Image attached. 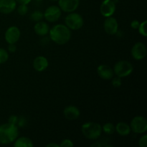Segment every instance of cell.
Masks as SVG:
<instances>
[{
	"label": "cell",
	"mask_w": 147,
	"mask_h": 147,
	"mask_svg": "<svg viewBox=\"0 0 147 147\" xmlns=\"http://www.w3.org/2000/svg\"><path fill=\"white\" fill-rule=\"evenodd\" d=\"M50 38L53 42L59 45H63L68 42L71 38V32L65 24H57L50 30Z\"/></svg>",
	"instance_id": "cell-1"
},
{
	"label": "cell",
	"mask_w": 147,
	"mask_h": 147,
	"mask_svg": "<svg viewBox=\"0 0 147 147\" xmlns=\"http://www.w3.org/2000/svg\"><path fill=\"white\" fill-rule=\"evenodd\" d=\"M19 136V130L17 125L10 123L0 125V144H9L16 140Z\"/></svg>",
	"instance_id": "cell-2"
},
{
	"label": "cell",
	"mask_w": 147,
	"mask_h": 147,
	"mask_svg": "<svg viewBox=\"0 0 147 147\" xmlns=\"http://www.w3.org/2000/svg\"><path fill=\"white\" fill-rule=\"evenodd\" d=\"M81 131L83 136L90 140H96L102 134V126L96 122H86L81 126Z\"/></svg>",
	"instance_id": "cell-3"
},
{
	"label": "cell",
	"mask_w": 147,
	"mask_h": 147,
	"mask_svg": "<svg viewBox=\"0 0 147 147\" xmlns=\"http://www.w3.org/2000/svg\"><path fill=\"white\" fill-rule=\"evenodd\" d=\"M134 70V66L127 60L118 61L113 67V73L116 76L125 78L130 76Z\"/></svg>",
	"instance_id": "cell-4"
},
{
	"label": "cell",
	"mask_w": 147,
	"mask_h": 147,
	"mask_svg": "<svg viewBox=\"0 0 147 147\" xmlns=\"http://www.w3.org/2000/svg\"><path fill=\"white\" fill-rule=\"evenodd\" d=\"M65 25L70 30H78L83 27L84 24V20L83 17L78 13L70 12L65 18Z\"/></svg>",
	"instance_id": "cell-5"
},
{
	"label": "cell",
	"mask_w": 147,
	"mask_h": 147,
	"mask_svg": "<svg viewBox=\"0 0 147 147\" xmlns=\"http://www.w3.org/2000/svg\"><path fill=\"white\" fill-rule=\"evenodd\" d=\"M131 130L135 134H142L147 131V121L146 118L142 116H135L130 123Z\"/></svg>",
	"instance_id": "cell-6"
},
{
	"label": "cell",
	"mask_w": 147,
	"mask_h": 147,
	"mask_svg": "<svg viewBox=\"0 0 147 147\" xmlns=\"http://www.w3.org/2000/svg\"><path fill=\"white\" fill-rule=\"evenodd\" d=\"M43 14L44 18L49 22H55L60 18L62 11L58 6L52 5L46 9Z\"/></svg>",
	"instance_id": "cell-7"
},
{
	"label": "cell",
	"mask_w": 147,
	"mask_h": 147,
	"mask_svg": "<svg viewBox=\"0 0 147 147\" xmlns=\"http://www.w3.org/2000/svg\"><path fill=\"white\" fill-rule=\"evenodd\" d=\"M21 32L16 26H11L9 27L4 34V39L8 44H15L20 38Z\"/></svg>",
	"instance_id": "cell-8"
},
{
	"label": "cell",
	"mask_w": 147,
	"mask_h": 147,
	"mask_svg": "<svg viewBox=\"0 0 147 147\" xmlns=\"http://www.w3.org/2000/svg\"><path fill=\"white\" fill-rule=\"evenodd\" d=\"M116 3L113 0H103L100 6V12L103 17H111L116 11Z\"/></svg>",
	"instance_id": "cell-9"
},
{
	"label": "cell",
	"mask_w": 147,
	"mask_h": 147,
	"mask_svg": "<svg viewBox=\"0 0 147 147\" xmlns=\"http://www.w3.org/2000/svg\"><path fill=\"white\" fill-rule=\"evenodd\" d=\"M131 55L133 58L136 60H142L146 55V47L145 44L142 42H138L134 45L131 48Z\"/></svg>",
	"instance_id": "cell-10"
},
{
	"label": "cell",
	"mask_w": 147,
	"mask_h": 147,
	"mask_svg": "<svg viewBox=\"0 0 147 147\" xmlns=\"http://www.w3.org/2000/svg\"><path fill=\"white\" fill-rule=\"evenodd\" d=\"M57 1L61 11L67 13L75 11L80 4V0H58Z\"/></svg>",
	"instance_id": "cell-11"
},
{
	"label": "cell",
	"mask_w": 147,
	"mask_h": 147,
	"mask_svg": "<svg viewBox=\"0 0 147 147\" xmlns=\"http://www.w3.org/2000/svg\"><path fill=\"white\" fill-rule=\"evenodd\" d=\"M103 28L107 34L113 35L117 34L119 31V23L116 18L111 17H106L103 23Z\"/></svg>",
	"instance_id": "cell-12"
},
{
	"label": "cell",
	"mask_w": 147,
	"mask_h": 147,
	"mask_svg": "<svg viewBox=\"0 0 147 147\" xmlns=\"http://www.w3.org/2000/svg\"><path fill=\"white\" fill-rule=\"evenodd\" d=\"M17 7L15 0H0V12L9 14L13 12Z\"/></svg>",
	"instance_id": "cell-13"
},
{
	"label": "cell",
	"mask_w": 147,
	"mask_h": 147,
	"mask_svg": "<svg viewBox=\"0 0 147 147\" xmlns=\"http://www.w3.org/2000/svg\"><path fill=\"white\" fill-rule=\"evenodd\" d=\"M97 73L103 80H111L114 76L113 70L107 65H100L97 68Z\"/></svg>",
	"instance_id": "cell-14"
},
{
	"label": "cell",
	"mask_w": 147,
	"mask_h": 147,
	"mask_svg": "<svg viewBox=\"0 0 147 147\" xmlns=\"http://www.w3.org/2000/svg\"><path fill=\"white\" fill-rule=\"evenodd\" d=\"M63 115L67 120L74 121L80 117V111L76 106H67L63 110Z\"/></svg>",
	"instance_id": "cell-15"
},
{
	"label": "cell",
	"mask_w": 147,
	"mask_h": 147,
	"mask_svg": "<svg viewBox=\"0 0 147 147\" xmlns=\"http://www.w3.org/2000/svg\"><path fill=\"white\" fill-rule=\"evenodd\" d=\"M48 60L44 56H38L33 61V67L37 72H42L48 67Z\"/></svg>",
	"instance_id": "cell-16"
},
{
	"label": "cell",
	"mask_w": 147,
	"mask_h": 147,
	"mask_svg": "<svg viewBox=\"0 0 147 147\" xmlns=\"http://www.w3.org/2000/svg\"><path fill=\"white\" fill-rule=\"evenodd\" d=\"M49 30L50 28L48 24L45 22H37L34 26V32L39 36H45L49 33Z\"/></svg>",
	"instance_id": "cell-17"
},
{
	"label": "cell",
	"mask_w": 147,
	"mask_h": 147,
	"mask_svg": "<svg viewBox=\"0 0 147 147\" xmlns=\"http://www.w3.org/2000/svg\"><path fill=\"white\" fill-rule=\"evenodd\" d=\"M115 130L117 132L118 134L121 136H128L131 131L130 125L125 123V122H119V123H118L116 126H115Z\"/></svg>",
	"instance_id": "cell-18"
},
{
	"label": "cell",
	"mask_w": 147,
	"mask_h": 147,
	"mask_svg": "<svg viewBox=\"0 0 147 147\" xmlns=\"http://www.w3.org/2000/svg\"><path fill=\"white\" fill-rule=\"evenodd\" d=\"M14 142V146L15 147H32L34 146L32 141L25 136L17 137Z\"/></svg>",
	"instance_id": "cell-19"
},
{
	"label": "cell",
	"mask_w": 147,
	"mask_h": 147,
	"mask_svg": "<svg viewBox=\"0 0 147 147\" xmlns=\"http://www.w3.org/2000/svg\"><path fill=\"white\" fill-rule=\"evenodd\" d=\"M102 131L108 135H111L116 131L115 126L112 123H106L102 126Z\"/></svg>",
	"instance_id": "cell-20"
},
{
	"label": "cell",
	"mask_w": 147,
	"mask_h": 147,
	"mask_svg": "<svg viewBox=\"0 0 147 147\" xmlns=\"http://www.w3.org/2000/svg\"><path fill=\"white\" fill-rule=\"evenodd\" d=\"M44 18V14L42 11H39V10H36L34 11L31 14H30V19H31L32 21L36 22H40L42 21V20Z\"/></svg>",
	"instance_id": "cell-21"
},
{
	"label": "cell",
	"mask_w": 147,
	"mask_h": 147,
	"mask_svg": "<svg viewBox=\"0 0 147 147\" xmlns=\"http://www.w3.org/2000/svg\"><path fill=\"white\" fill-rule=\"evenodd\" d=\"M9 53L4 48L0 47V64H4L8 60Z\"/></svg>",
	"instance_id": "cell-22"
},
{
	"label": "cell",
	"mask_w": 147,
	"mask_h": 147,
	"mask_svg": "<svg viewBox=\"0 0 147 147\" xmlns=\"http://www.w3.org/2000/svg\"><path fill=\"white\" fill-rule=\"evenodd\" d=\"M146 20H144V22H142V23H140L139 24V27L138 28L139 30V32L141 35L144 36V37H146L147 36V32H146Z\"/></svg>",
	"instance_id": "cell-23"
},
{
	"label": "cell",
	"mask_w": 147,
	"mask_h": 147,
	"mask_svg": "<svg viewBox=\"0 0 147 147\" xmlns=\"http://www.w3.org/2000/svg\"><path fill=\"white\" fill-rule=\"evenodd\" d=\"M17 13H18L20 15L24 16L28 11V7L26 4H20L18 7H17Z\"/></svg>",
	"instance_id": "cell-24"
},
{
	"label": "cell",
	"mask_w": 147,
	"mask_h": 147,
	"mask_svg": "<svg viewBox=\"0 0 147 147\" xmlns=\"http://www.w3.org/2000/svg\"><path fill=\"white\" fill-rule=\"evenodd\" d=\"M112 85H113V87L115 88H119L121 87L122 84V80H121V78L120 77H116V78H113L112 79V81H111Z\"/></svg>",
	"instance_id": "cell-25"
},
{
	"label": "cell",
	"mask_w": 147,
	"mask_h": 147,
	"mask_svg": "<svg viewBox=\"0 0 147 147\" xmlns=\"http://www.w3.org/2000/svg\"><path fill=\"white\" fill-rule=\"evenodd\" d=\"M59 145H60V147H70L74 146V144H73V142L70 139H63Z\"/></svg>",
	"instance_id": "cell-26"
},
{
	"label": "cell",
	"mask_w": 147,
	"mask_h": 147,
	"mask_svg": "<svg viewBox=\"0 0 147 147\" xmlns=\"http://www.w3.org/2000/svg\"><path fill=\"white\" fill-rule=\"evenodd\" d=\"M139 146L140 147H146L147 146V135L144 134L139 139Z\"/></svg>",
	"instance_id": "cell-27"
},
{
	"label": "cell",
	"mask_w": 147,
	"mask_h": 147,
	"mask_svg": "<svg viewBox=\"0 0 147 147\" xmlns=\"http://www.w3.org/2000/svg\"><path fill=\"white\" fill-rule=\"evenodd\" d=\"M19 117H17V116H11L9 118L8 122L10 123H12V124H17V122H18Z\"/></svg>",
	"instance_id": "cell-28"
},
{
	"label": "cell",
	"mask_w": 147,
	"mask_h": 147,
	"mask_svg": "<svg viewBox=\"0 0 147 147\" xmlns=\"http://www.w3.org/2000/svg\"><path fill=\"white\" fill-rule=\"evenodd\" d=\"M139 24H140V22L137 20H134L131 22V27L134 30H138Z\"/></svg>",
	"instance_id": "cell-29"
},
{
	"label": "cell",
	"mask_w": 147,
	"mask_h": 147,
	"mask_svg": "<svg viewBox=\"0 0 147 147\" xmlns=\"http://www.w3.org/2000/svg\"><path fill=\"white\" fill-rule=\"evenodd\" d=\"M26 123H27V121H26L25 118L22 117H22H20V118H19L18 122H17V124H18L19 126L23 127V126H24V125L26 124Z\"/></svg>",
	"instance_id": "cell-30"
},
{
	"label": "cell",
	"mask_w": 147,
	"mask_h": 147,
	"mask_svg": "<svg viewBox=\"0 0 147 147\" xmlns=\"http://www.w3.org/2000/svg\"><path fill=\"white\" fill-rule=\"evenodd\" d=\"M7 49L9 53H14L17 50V46L15 44H9Z\"/></svg>",
	"instance_id": "cell-31"
},
{
	"label": "cell",
	"mask_w": 147,
	"mask_h": 147,
	"mask_svg": "<svg viewBox=\"0 0 147 147\" xmlns=\"http://www.w3.org/2000/svg\"><path fill=\"white\" fill-rule=\"evenodd\" d=\"M15 1L16 2L19 3L20 4H26V5H27L28 4H30L32 0H15Z\"/></svg>",
	"instance_id": "cell-32"
},
{
	"label": "cell",
	"mask_w": 147,
	"mask_h": 147,
	"mask_svg": "<svg viewBox=\"0 0 147 147\" xmlns=\"http://www.w3.org/2000/svg\"><path fill=\"white\" fill-rule=\"evenodd\" d=\"M46 146L47 147H60V145L57 144H55V143H50V144H48L46 145Z\"/></svg>",
	"instance_id": "cell-33"
},
{
	"label": "cell",
	"mask_w": 147,
	"mask_h": 147,
	"mask_svg": "<svg viewBox=\"0 0 147 147\" xmlns=\"http://www.w3.org/2000/svg\"><path fill=\"white\" fill-rule=\"evenodd\" d=\"M50 1H57L58 0H50Z\"/></svg>",
	"instance_id": "cell-34"
},
{
	"label": "cell",
	"mask_w": 147,
	"mask_h": 147,
	"mask_svg": "<svg viewBox=\"0 0 147 147\" xmlns=\"http://www.w3.org/2000/svg\"><path fill=\"white\" fill-rule=\"evenodd\" d=\"M36 1H38V2H40V1H42V0H36Z\"/></svg>",
	"instance_id": "cell-35"
},
{
	"label": "cell",
	"mask_w": 147,
	"mask_h": 147,
	"mask_svg": "<svg viewBox=\"0 0 147 147\" xmlns=\"http://www.w3.org/2000/svg\"><path fill=\"white\" fill-rule=\"evenodd\" d=\"M0 80H1V79H0Z\"/></svg>",
	"instance_id": "cell-36"
}]
</instances>
